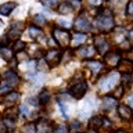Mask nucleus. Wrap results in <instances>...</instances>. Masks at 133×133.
<instances>
[{"label":"nucleus","mask_w":133,"mask_h":133,"mask_svg":"<svg viewBox=\"0 0 133 133\" xmlns=\"http://www.w3.org/2000/svg\"><path fill=\"white\" fill-rule=\"evenodd\" d=\"M118 75L115 72H112L110 75H107V76H104L103 79H100L98 82V90L101 91V93H108V91H112L118 85Z\"/></svg>","instance_id":"nucleus-1"},{"label":"nucleus","mask_w":133,"mask_h":133,"mask_svg":"<svg viewBox=\"0 0 133 133\" xmlns=\"http://www.w3.org/2000/svg\"><path fill=\"white\" fill-rule=\"evenodd\" d=\"M53 37L56 40V43H58V46H61V47H66L71 43V33L66 29H62V28L54 29Z\"/></svg>","instance_id":"nucleus-2"},{"label":"nucleus","mask_w":133,"mask_h":133,"mask_svg":"<svg viewBox=\"0 0 133 133\" xmlns=\"http://www.w3.org/2000/svg\"><path fill=\"white\" fill-rule=\"evenodd\" d=\"M96 25H97L98 29H101L104 32H108L111 31V29L115 28V24H114V19H112L111 15H98L97 18H96Z\"/></svg>","instance_id":"nucleus-3"},{"label":"nucleus","mask_w":133,"mask_h":133,"mask_svg":"<svg viewBox=\"0 0 133 133\" xmlns=\"http://www.w3.org/2000/svg\"><path fill=\"white\" fill-rule=\"evenodd\" d=\"M94 47L100 51V54H107L110 50V42L104 35L94 36Z\"/></svg>","instance_id":"nucleus-4"},{"label":"nucleus","mask_w":133,"mask_h":133,"mask_svg":"<svg viewBox=\"0 0 133 133\" xmlns=\"http://www.w3.org/2000/svg\"><path fill=\"white\" fill-rule=\"evenodd\" d=\"M86 91H87V85H86L85 81H79L78 83H75V85L71 86V89H69V93L72 94L75 98H82L83 96L86 94Z\"/></svg>","instance_id":"nucleus-5"},{"label":"nucleus","mask_w":133,"mask_h":133,"mask_svg":"<svg viewBox=\"0 0 133 133\" xmlns=\"http://www.w3.org/2000/svg\"><path fill=\"white\" fill-rule=\"evenodd\" d=\"M61 57H62V54H61L60 50L51 49L47 51V54H46V62H47V65H50V66H56L58 62H60Z\"/></svg>","instance_id":"nucleus-6"},{"label":"nucleus","mask_w":133,"mask_h":133,"mask_svg":"<svg viewBox=\"0 0 133 133\" xmlns=\"http://www.w3.org/2000/svg\"><path fill=\"white\" fill-rule=\"evenodd\" d=\"M22 29H24V24H21V22H14L11 25V28H10V32L7 33V36H6V39H10V40H19V36H21V32H22Z\"/></svg>","instance_id":"nucleus-7"},{"label":"nucleus","mask_w":133,"mask_h":133,"mask_svg":"<svg viewBox=\"0 0 133 133\" xmlns=\"http://www.w3.org/2000/svg\"><path fill=\"white\" fill-rule=\"evenodd\" d=\"M75 28H76V31H79V32H87V31H90L91 25L89 22V19L85 17V14H81L76 18V21H75Z\"/></svg>","instance_id":"nucleus-8"},{"label":"nucleus","mask_w":133,"mask_h":133,"mask_svg":"<svg viewBox=\"0 0 133 133\" xmlns=\"http://www.w3.org/2000/svg\"><path fill=\"white\" fill-rule=\"evenodd\" d=\"M3 79H4V83H6V85L10 87H15L17 85H18L19 83V78H18V75H17L14 71H11V69H8L6 74H4V76H3Z\"/></svg>","instance_id":"nucleus-9"},{"label":"nucleus","mask_w":133,"mask_h":133,"mask_svg":"<svg viewBox=\"0 0 133 133\" xmlns=\"http://www.w3.org/2000/svg\"><path fill=\"white\" fill-rule=\"evenodd\" d=\"M121 61V57H119V53H115V51H108L107 54H104V62L108 65V66H116Z\"/></svg>","instance_id":"nucleus-10"},{"label":"nucleus","mask_w":133,"mask_h":133,"mask_svg":"<svg viewBox=\"0 0 133 133\" xmlns=\"http://www.w3.org/2000/svg\"><path fill=\"white\" fill-rule=\"evenodd\" d=\"M118 114L123 121H132L133 119V110L129 105H125V104H119L118 105Z\"/></svg>","instance_id":"nucleus-11"},{"label":"nucleus","mask_w":133,"mask_h":133,"mask_svg":"<svg viewBox=\"0 0 133 133\" xmlns=\"http://www.w3.org/2000/svg\"><path fill=\"white\" fill-rule=\"evenodd\" d=\"M94 47L93 46H81L79 50L76 51V56H79L81 58H90L94 56Z\"/></svg>","instance_id":"nucleus-12"},{"label":"nucleus","mask_w":133,"mask_h":133,"mask_svg":"<svg viewBox=\"0 0 133 133\" xmlns=\"http://www.w3.org/2000/svg\"><path fill=\"white\" fill-rule=\"evenodd\" d=\"M118 69L122 72V75H130L133 72V62L128 60H121L118 64Z\"/></svg>","instance_id":"nucleus-13"},{"label":"nucleus","mask_w":133,"mask_h":133,"mask_svg":"<svg viewBox=\"0 0 133 133\" xmlns=\"http://www.w3.org/2000/svg\"><path fill=\"white\" fill-rule=\"evenodd\" d=\"M18 98H19V94L17 91H8L3 97V104H6V105H14L18 101Z\"/></svg>","instance_id":"nucleus-14"},{"label":"nucleus","mask_w":133,"mask_h":133,"mask_svg":"<svg viewBox=\"0 0 133 133\" xmlns=\"http://www.w3.org/2000/svg\"><path fill=\"white\" fill-rule=\"evenodd\" d=\"M36 130L39 133H53L54 128L50 121H40L39 125L36 126Z\"/></svg>","instance_id":"nucleus-15"},{"label":"nucleus","mask_w":133,"mask_h":133,"mask_svg":"<svg viewBox=\"0 0 133 133\" xmlns=\"http://www.w3.org/2000/svg\"><path fill=\"white\" fill-rule=\"evenodd\" d=\"M0 57L6 61H10L14 58V51H12L11 47H7V46H2L0 47Z\"/></svg>","instance_id":"nucleus-16"},{"label":"nucleus","mask_w":133,"mask_h":133,"mask_svg":"<svg viewBox=\"0 0 133 133\" xmlns=\"http://www.w3.org/2000/svg\"><path fill=\"white\" fill-rule=\"evenodd\" d=\"M86 40V35H83V33H75V35L71 37V44L74 46V47H81V46L85 43Z\"/></svg>","instance_id":"nucleus-17"},{"label":"nucleus","mask_w":133,"mask_h":133,"mask_svg":"<svg viewBox=\"0 0 133 133\" xmlns=\"http://www.w3.org/2000/svg\"><path fill=\"white\" fill-rule=\"evenodd\" d=\"M104 122H105V119L103 118V116H100V115H97V116H93V118L90 119V122H89V125H90V129H100L104 125Z\"/></svg>","instance_id":"nucleus-18"},{"label":"nucleus","mask_w":133,"mask_h":133,"mask_svg":"<svg viewBox=\"0 0 133 133\" xmlns=\"http://www.w3.org/2000/svg\"><path fill=\"white\" fill-rule=\"evenodd\" d=\"M85 65H86L90 71H93L94 74H97V72H100V71L103 69V62H100V61H93V60H90V61H86Z\"/></svg>","instance_id":"nucleus-19"},{"label":"nucleus","mask_w":133,"mask_h":133,"mask_svg":"<svg viewBox=\"0 0 133 133\" xmlns=\"http://www.w3.org/2000/svg\"><path fill=\"white\" fill-rule=\"evenodd\" d=\"M116 107V100L112 98V97H105L103 98V103H101V108L105 111H110L111 108Z\"/></svg>","instance_id":"nucleus-20"},{"label":"nucleus","mask_w":133,"mask_h":133,"mask_svg":"<svg viewBox=\"0 0 133 133\" xmlns=\"http://www.w3.org/2000/svg\"><path fill=\"white\" fill-rule=\"evenodd\" d=\"M15 7H17L15 3H4V4H2V6H0V14L8 15Z\"/></svg>","instance_id":"nucleus-21"},{"label":"nucleus","mask_w":133,"mask_h":133,"mask_svg":"<svg viewBox=\"0 0 133 133\" xmlns=\"http://www.w3.org/2000/svg\"><path fill=\"white\" fill-rule=\"evenodd\" d=\"M72 11V6H71V3H60L58 4V12L60 14H69V12Z\"/></svg>","instance_id":"nucleus-22"},{"label":"nucleus","mask_w":133,"mask_h":133,"mask_svg":"<svg viewBox=\"0 0 133 133\" xmlns=\"http://www.w3.org/2000/svg\"><path fill=\"white\" fill-rule=\"evenodd\" d=\"M46 24V17L43 14H36L33 15V26L39 28V26H43Z\"/></svg>","instance_id":"nucleus-23"},{"label":"nucleus","mask_w":133,"mask_h":133,"mask_svg":"<svg viewBox=\"0 0 133 133\" xmlns=\"http://www.w3.org/2000/svg\"><path fill=\"white\" fill-rule=\"evenodd\" d=\"M22 133H36V125L33 122L25 123L22 126Z\"/></svg>","instance_id":"nucleus-24"},{"label":"nucleus","mask_w":133,"mask_h":133,"mask_svg":"<svg viewBox=\"0 0 133 133\" xmlns=\"http://www.w3.org/2000/svg\"><path fill=\"white\" fill-rule=\"evenodd\" d=\"M132 75H122V78H121V83H122V87H129L132 85Z\"/></svg>","instance_id":"nucleus-25"},{"label":"nucleus","mask_w":133,"mask_h":133,"mask_svg":"<svg viewBox=\"0 0 133 133\" xmlns=\"http://www.w3.org/2000/svg\"><path fill=\"white\" fill-rule=\"evenodd\" d=\"M40 33H42V31L39 28H36V26H29V35H31V37H33V39H37V37L40 36Z\"/></svg>","instance_id":"nucleus-26"},{"label":"nucleus","mask_w":133,"mask_h":133,"mask_svg":"<svg viewBox=\"0 0 133 133\" xmlns=\"http://www.w3.org/2000/svg\"><path fill=\"white\" fill-rule=\"evenodd\" d=\"M122 94H123V87L122 86H116L114 90H112V98H119V97H122Z\"/></svg>","instance_id":"nucleus-27"},{"label":"nucleus","mask_w":133,"mask_h":133,"mask_svg":"<svg viewBox=\"0 0 133 133\" xmlns=\"http://www.w3.org/2000/svg\"><path fill=\"white\" fill-rule=\"evenodd\" d=\"M39 100H40L42 104H46L50 100V91L49 90H43L40 93V96H39Z\"/></svg>","instance_id":"nucleus-28"},{"label":"nucleus","mask_w":133,"mask_h":133,"mask_svg":"<svg viewBox=\"0 0 133 133\" xmlns=\"http://www.w3.org/2000/svg\"><path fill=\"white\" fill-rule=\"evenodd\" d=\"M53 133H69V128L66 125H60L53 130Z\"/></svg>","instance_id":"nucleus-29"},{"label":"nucleus","mask_w":133,"mask_h":133,"mask_svg":"<svg viewBox=\"0 0 133 133\" xmlns=\"http://www.w3.org/2000/svg\"><path fill=\"white\" fill-rule=\"evenodd\" d=\"M24 49H25V43L21 40H17L15 44L12 46V51H21V50H24Z\"/></svg>","instance_id":"nucleus-30"},{"label":"nucleus","mask_w":133,"mask_h":133,"mask_svg":"<svg viewBox=\"0 0 133 133\" xmlns=\"http://www.w3.org/2000/svg\"><path fill=\"white\" fill-rule=\"evenodd\" d=\"M37 68H39L40 71H49V65H47V62H46L44 58H40L39 60V65H37Z\"/></svg>","instance_id":"nucleus-31"},{"label":"nucleus","mask_w":133,"mask_h":133,"mask_svg":"<svg viewBox=\"0 0 133 133\" xmlns=\"http://www.w3.org/2000/svg\"><path fill=\"white\" fill-rule=\"evenodd\" d=\"M81 130V123L78 122V121H74L72 125H71V129H69V132H72V133H76Z\"/></svg>","instance_id":"nucleus-32"},{"label":"nucleus","mask_w":133,"mask_h":133,"mask_svg":"<svg viewBox=\"0 0 133 133\" xmlns=\"http://www.w3.org/2000/svg\"><path fill=\"white\" fill-rule=\"evenodd\" d=\"M32 81H33V83H35L36 86H40L42 83H43V81H44V78H43V75H42V74H39V75H36V76L33 78Z\"/></svg>","instance_id":"nucleus-33"},{"label":"nucleus","mask_w":133,"mask_h":133,"mask_svg":"<svg viewBox=\"0 0 133 133\" xmlns=\"http://www.w3.org/2000/svg\"><path fill=\"white\" fill-rule=\"evenodd\" d=\"M126 14L129 18H133V2H129L126 4Z\"/></svg>","instance_id":"nucleus-34"},{"label":"nucleus","mask_w":133,"mask_h":133,"mask_svg":"<svg viewBox=\"0 0 133 133\" xmlns=\"http://www.w3.org/2000/svg\"><path fill=\"white\" fill-rule=\"evenodd\" d=\"M3 122H4V125H6V128L8 129V128H14L15 126V122H14V119H8V118H4L3 119Z\"/></svg>","instance_id":"nucleus-35"},{"label":"nucleus","mask_w":133,"mask_h":133,"mask_svg":"<svg viewBox=\"0 0 133 133\" xmlns=\"http://www.w3.org/2000/svg\"><path fill=\"white\" fill-rule=\"evenodd\" d=\"M125 60H128V61L133 62V47H132V49H129L128 51H126V54H125Z\"/></svg>","instance_id":"nucleus-36"},{"label":"nucleus","mask_w":133,"mask_h":133,"mask_svg":"<svg viewBox=\"0 0 133 133\" xmlns=\"http://www.w3.org/2000/svg\"><path fill=\"white\" fill-rule=\"evenodd\" d=\"M42 4H43V6H46V7H51V8L58 7V3H57V2H42Z\"/></svg>","instance_id":"nucleus-37"},{"label":"nucleus","mask_w":133,"mask_h":133,"mask_svg":"<svg viewBox=\"0 0 133 133\" xmlns=\"http://www.w3.org/2000/svg\"><path fill=\"white\" fill-rule=\"evenodd\" d=\"M58 105H60L61 110H62V116H64V118H68V114H66V108H65V105H64V104H62L61 101L58 103Z\"/></svg>","instance_id":"nucleus-38"},{"label":"nucleus","mask_w":133,"mask_h":133,"mask_svg":"<svg viewBox=\"0 0 133 133\" xmlns=\"http://www.w3.org/2000/svg\"><path fill=\"white\" fill-rule=\"evenodd\" d=\"M7 132V128H6V125H4L3 121H0V133H6Z\"/></svg>","instance_id":"nucleus-39"},{"label":"nucleus","mask_w":133,"mask_h":133,"mask_svg":"<svg viewBox=\"0 0 133 133\" xmlns=\"http://www.w3.org/2000/svg\"><path fill=\"white\" fill-rule=\"evenodd\" d=\"M129 107L133 110V96H130V97H129Z\"/></svg>","instance_id":"nucleus-40"},{"label":"nucleus","mask_w":133,"mask_h":133,"mask_svg":"<svg viewBox=\"0 0 133 133\" xmlns=\"http://www.w3.org/2000/svg\"><path fill=\"white\" fill-rule=\"evenodd\" d=\"M58 22H60V25H64V26H66V28L69 26V24H68V22H65V21H62V19H60Z\"/></svg>","instance_id":"nucleus-41"},{"label":"nucleus","mask_w":133,"mask_h":133,"mask_svg":"<svg viewBox=\"0 0 133 133\" xmlns=\"http://www.w3.org/2000/svg\"><path fill=\"white\" fill-rule=\"evenodd\" d=\"M87 133H98V132L94 130V129H89V130H87Z\"/></svg>","instance_id":"nucleus-42"},{"label":"nucleus","mask_w":133,"mask_h":133,"mask_svg":"<svg viewBox=\"0 0 133 133\" xmlns=\"http://www.w3.org/2000/svg\"><path fill=\"white\" fill-rule=\"evenodd\" d=\"M115 133H128V132H125V130H116Z\"/></svg>","instance_id":"nucleus-43"},{"label":"nucleus","mask_w":133,"mask_h":133,"mask_svg":"<svg viewBox=\"0 0 133 133\" xmlns=\"http://www.w3.org/2000/svg\"><path fill=\"white\" fill-rule=\"evenodd\" d=\"M11 133H18V132H11Z\"/></svg>","instance_id":"nucleus-44"},{"label":"nucleus","mask_w":133,"mask_h":133,"mask_svg":"<svg viewBox=\"0 0 133 133\" xmlns=\"http://www.w3.org/2000/svg\"><path fill=\"white\" fill-rule=\"evenodd\" d=\"M130 33H132V36H133V31H132V32H130Z\"/></svg>","instance_id":"nucleus-45"}]
</instances>
